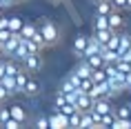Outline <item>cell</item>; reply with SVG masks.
I'll list each match as a JSON object with an SVG mask.
<instances>
[{"label": "cell", "mask_w": 131, "mask_h": 129, "mask_svg": "<svg viewBox=\"0 0 131 129\" xmlns=\"http://www.w3.org/2000/svg\"><path fill=\"white\" fill-rule=\"evenodd\" d=\"M18 2H20V0H2L5 7H14V5H18Z\"/></svg>", "instance_id": "obj_32"}, {"label": "cell", "mask_w": 131, "mask_h": 129, "mask_svg": "<svg viewBox=\"0 0 131 129\" xmlns=\"http://www.w3.org/2000/svg\"><path fill=\"white\" fill-rule=\"evenodd\" d=\"M0 82H2V87L7 89L9 96L16 94V80H14V76H2V80H0Z\"/></svg>", "instance_id": "obj_19"}, {"label": "cell", "mask_w": 131, "mask_h": 129, "mask_svg": "<svg viewBox=\"0 0 131 129\" xmlns=\"http://www.w3.org/2000/svg\"><path fill=\"white\" fill-rule=\"evenodd\" d=\"M131 49V34H127V31H118V47H116V51H118V56H122L124 51H129Z\"/></svg>", "instance_id": "obj_5"}, {"label": "cell", "mask_w": 131, "mask_h": 129, "mask_svg": "<svg viewBox=\"0 0 131 129\" xmlns=\"http://www.w3.org/2000/svg\"><path fill=\"white\" fill-rule=\"evenodd\" d=\"M93 107V98H89L87 94H80L76 100V109H80V111H87V109Z\"/></svg>", "instance_id": "obj_11"}, {"label": "cell", "mask_w": 131, "mask_h": 129, "mask_svg": "<svg viewBox=\"0 0 131 129\" xmlns=\"http://www.w3.org/2000/svg\"><path fill=\"white\" fill-rule=\"evenodd\" d=\"M34 127H38V129H49V118H47V116H38L36 122H34Z\"/></svg>", "instance_id": "obj_25"}, {"label": "cell", "mask_w": 131, "mask_h": 129, "mask_svg": "<svg viewBox=\"0 0 131 129\" xmlns=\"http://www.w3.org/2000/svg\"><path fill=\"white\" fill-rule=\"evenodd\" d=\"M20 62H22V69H27L29 74H38V71L45 67V58H42V51H36V54H27Z\"/></svg>", "instance_id": "obj_2"}, {"label": "cell", "mask_w": 131, "mask_h": 129, "mask_svg": "<svg viewBox=\"0 0 131 129\" xmlns=\"http://www.w3.org/2000/svg\"><path fill=\"white\" fill-rule=\"evenodd\" d=\"M64 102H67V98H64V94H62V91H58V94H56V98H53V109L62 107Z\"/></svg>", "instance_id": "obj_26"}, {"label": "cell", "mask_w": 131, "mask_h": 129, "mask_svg": "<svg viewBox=\"0 0 131 129\" xmlns=\"http://www.w3.org/2000/svg\"><path fill=\"white\" fill-rule=\"evenodd\" d=\"M129 105H131V100H129Z\"/></svg>", "instance_id": "obj_37"}, {"label": "cell", "mask_w": 131, "mask_h": 129, "mask_svg": "<svg viewBox=\"0 0 131 129\" xmlns=\"http://www.w3.org/2000/svg\"><path fill=\"white\" fill-rule=\"evenodd\" d=\"M67 127H80V109H76L73 114H69L67 116Z\"/></svg>", "instance_id": "obj_20"}, {"label": "cell", "mask_w": 131, "mask_h": 129, "mask_svg": "<svg viewBox=\"0 0 131 129\" xmlns=\"http://www.w3.org/2000/svg\"><path fill=\"white\" fill-rule=\"evenodd\" d=\"M2 67H5V76H14L18 69H20V65H18V60H14V58H9V60L2 62Z\"/></svg>", "instance_id": "obj_16"}, {"label": "cell", "mask_w": 131, "mask_h": 129, "mask_svg": "<svg viewBox=\"0 0 131 129\" xmlns=\"http://www.w3.org/2000/svg\"><path fill=\"white\" fill-rule=\"evenodd\" d=\"M36 31H38V25H34V22H22V27H20V36L22 38H31Z\"/></svg>", "instance_id": "obj_15"}, {"label": "cell", "mask_w": 131, "mask_h": 129, "mask_svg": "<svg viewBox=\"0 0 131 129\" xmlns=\"http://www.w3.org/2000/svg\"><path fill=\"white\" fill-rule=\"evenodd\" d=\"M67 80L71 82V87H73V89H78V87H80V78H78V76L73 74V71H71V74L67 76Z\"/></svg>", "instance_id": "obj_27"}, {"label": "cell", "mask_w": 131, "mask_h": 129, "mask_svg": "<svg viewBox=\"0 0 131 129\" xmlns=\"http://www.w3.org/2000/svg\"><path fill=\"white\" fill-rule=\"evenodd\" d=\"M9 118V107H0V125Z\"/></svg>", "instance_id": "obj_29"}, {"label": "cell", "mask_w": 131, "mask_h": 129, "mask_svg": "<svg viewBox=\"0 0 131 129\" xmlns=\"http://www.w3.org/2000/svg\"><path fill=\"white\" fill-rule=\"evenodd\" d=\"M22 18H18V16H9V31H11V34H20V27H22Z\"/></svg>", "instance_id": "obj_17"}, {"label": "cell", "mask_w": 131, "mask_h": 129, "mask_svg": "<svg viewBox=\"0 0 131 129\" xmlns=\"http://www.w3.org/2000/svg\"><path fill=\"white\" fill-rule=\"evenodd\" d=\"M124 9H127V11H131V0H124Z\"/></svg>", "instance_id": "obj_33"}, {"label": "cell", "mask_w": 131, "mask_h": 129, "mask_svg": "<svg viewBox=\"0 0 131 129\" xmlns=\"http://www.w3.org/2000/svg\"><path fill=\"white\" fill-rule=\"evenodd\" d=\"M98 51H100V42H98L93 36H89L87 47H84V51H82V58H87V56H91V54H98Z\"/></svg>", "instance_id": "obj_10"}, {"label": "cell", "mask_w": 131, "mask_h": 129, "mask_svg": "<svg viewBox=\"0 0 131 129\" xmlns=\"http://www.w3.org/2000/svg\"><path fill=\"white\" fill-rule=\"evenodd\" d=\"M93 2H100V0H93Z\"/></svg>", "instance_id": "obj_36"}, {"label": "cell", "mask_w": 131, "mask_h": 129, "mask_svg": "<svg viewBox=\"0 0 131 129\" xmlns=\"http://www.w3.org/2000/svg\"><path fill=\"white\" fill-rule=\"evenodd\" d=\"M109 22H107V16L102 14H96V22H93V29H107Z\"/></svg>", "instance_id": "obj_23"}, {"label": "cell", "mask_w": 131, "mask_h": 129, "mask_svg": "<svg viewBox=\"0 0 131 129\" xmlns=\"http://www.w3.org/2000/svg\"><path fill=\"white\" fill-rule=\"evenodd\" d=\"M9 116L16 118L18 122H22V125H27V111H25V107H20V105H11V107H9Z\"/></svg>", "instance_id": "obj_7"}, {"label": "cell", "mask_w": 131, "mask_h": 129, "mask_svg": "<svg viewBox=\"0 0 131 129\" xmlns=\"http://www.w3.org/2000/svg\"><path fill=\"white\" fill-rule=\"evenodd\" d=\"M111 5H113V9L122 11V9H124V0H111Z\"/></svg>", "instance_id": "obj_31"}, {"label": "cell", "mask_w": 131, "mask_h": 129, "mask_svg": "<svg viewBox=\"0 0 131 129\" xmlns=\"http://www.w3.org/2000/svg\"><path fill=\"white\" fill-rule=\"evenodd\" d=\"M113 129H131V118H113Z\"/></svg>", "instance_id": "obj_21"}, {"label": "cell", "mask_w": 131, "mask_h": 129, "mask_svg": "<svg viewBox=\"0 0 131 129\" xmlns=\"http://www.w3.org/2000/svg\"><path fill=\"white\" fill-rule=\"evenodd\" d=\"M7 98H9V94H7V89L2 87V82H0V105H2V102L7 100Z\"/></svg>", "instance_id": "obj_30"}, {"label": "cell", "mask_w": 131, "mask_h": 129, "mask_svg": "<svg viewBox=\"0 0 131 129\" xmlns=\"http://www.w3.org/2000/svg\"><path fill=\"white\" fill-rule=\"evenodd\" d=\"M87 40H89V36H84V34H80V36L73 38V47H71V51H73L76 58H82V51H84V47H87Z\"/></svg>", "instance_id": "obj_6"}, {"label": "cell", "mask_w": 131, "mask_h": 129, "mask_svg": "<svg viewBox=\"0 0 131 129\" xmlns=\"http://www.w3.org/2000/svg\"><path fill=\"white\" fill-rule=\"evenodd\" d=\"M111 34H113V29H109V27H107V29H96V34H93V38H96V40L100 42V47H102L104 42L109 40V36H111Z\"/></svg>", "instance_id": "obj_14"}, {"label": "cell", "mask_w": 131, "mask_h": 129, "mask_svg": "<svg viewBox=\"0 0 131 129\" xmlns=\"http://www.w3.org/2000/svg\"><path fill=\"white\" fill-rule=\"evenodd\" d=\"M49 2H53V5H58V2H60V0H49Z\"/></svg>", "instance_id": "obj_34"}, {"label": "cell", "mask_w": 131, "mask_h": 129, "mask_svg": "<svg viewBox=\"0 0 131 129\" xmlns=\"http://www.w3.org/2000/svg\"><path fill=\"white\" fill-rule=\"evenodd\" d=\"M109 11H113V5H111V0H100V2H96V14L107 16Z\"/></svg>", "instance_id": "obj_18"}, {"label": "cell", "mask_w": 131, "mask_h": 129, "mask_svg": "<svg viewBox=\"0 0 131 129\" xmlns=\"http://www.w3.org/2000/svg\"><path fill=\"white\" fill-rule=\"evenodd\" d=\"M91 71H93V69L87 65V60H84V58H80V65L73 69V74H76L78 78H91Z\"/></svg>", "instance_id": "obj_9"}, {"label": "cell", "mask_w": 131, "mask_h": 129, "mask_svg": "<svg viewBox=\"0 0 131 129\" xmlns=\"http://www.w3.org/2000/svg\"><path fill=\"white\" fill-rule=\"evenodd\" d=\"M20 2H22V0H20Z\"/></svg>", "instance_id": "obj_38"}, {"label": "cell", "mask_w": 131, "mask_h": 129, "mask_svg": "<svg viewBox=\"0 0 131 129\" xmlns=\"http://www.w3.org/2000/svg\"><path fill=\"white\" fill-rule=\"evenodd\" d=\"M38 34L42 36V40H45V47H53V45H58V40H60V29H58V25L51 20H45L38 27Z\"/></svg>", "instance_id": "obj_1"}, {"label": "cell", "mask_w": 131, "mask_h": 129, "mask_svg": "<svg viewBox=\"0 0 131 129\" xmlns=\"http://www.w3.org/2000/svg\"><path fill=\"white\" fill-rule=\"evenodd\" d=\"M0 127H5V129H22V127H25V125H22V122H18V120H16V118H11V116H9V118H7V120H5V122H2Z\"/></svg>", "instance_id": "obj_22"}, {"label": "cell", "mask_w": 131, "mask_h": 129, "mask_svg": "<svg viewBox=\"0 0 131 129\" xmlns=\"http://www.w3.org/2000/svg\"><path fill=\"white\" fill-rule=\"evenodd\" d=\"M9 36H11V31H9V29H0V47L9 40Z\"/></svg>", "instance_id": "obj_28"}, {"label": "cell", "mask_w": 131, "mask_h": 129, "mask_svg": "<svg viewBox=\"0 0 131 129\" xmlns=\"http://www.w3.org/2000/svg\"><path fill=\"white\" fill-rule=\"evenodd\" d=\"M47 118H49V129H64L67 127V116H62L58 109H53Z\"/></svg>", "instance_id": "obj_4"}, {"label": "cell", "mask_w": 131, "mask_h": 129, "mask_svg": "<svg viewBox=\"0 0 131 129\" xmlns=\"http://www.w3.org/2000/svg\"><path fill=\"white\" fill-rule=\"evenodd\" d=\"M84 60H87V65H89L91 69H100V67L104 65V60H102V56H100V51H98V54H91V56H87Z\"/></svg>", "instance_id": "obj_13"}, {"label": "cell", "mask_w": 131, "mask_h": 129, "mask_svg": "<svg viewBox=\"0 0 131 129\" xmlns=\"http://www.w3.org/2000/svg\"><path fill=\"white\" fill-rule=\"evenodd\" d=\"M129 118H131V105H129Z\"/></svg>", "instance_id": "obj_35"}, {"label": "cell", "mask_w": 131, "mask_h": 129, "mask_svg": "<svg viewBox=\"0 0 131 129\" xmlns=\"http://www.w3.org/2000/svg\"><path fill=\"white\" fill-rule=\"evenodd\" d=\"M107 22H109V29H113V31L124 29V18H122V14H120L118 9H113V11L107 14Z\"/></svg>", "instance_id": "obj_3"}, {"label": "cell", "mask_w": 131, "mask_h": 129, "mask_svg": "<svg viewBox=\"0 0 131 129\" xmlns=\"http://www.w3.org/2000/svg\"><path fill=\"white\" fill-rule=\"evenodd\" d=\"M22 94H27V96H38V94H40V82L36 80L34 76H29V78H27V85H25V89H22Z\"/></svg>", "instance_id": "obj_8"}, {"label": "cell", "mask_w": 131, "mask_h": 129, "mask_svg": "<svg viewBox=\"0 0 131 129\" xmlns=\"http://www.w3.org/2000/svg\"><path fill=\"white\" fill-rule=\"evenodd\" d=\"M91 80H93V82H102V80H107L104 69H102V67H100V69H93V71H91Z\"/></svg>", "instance_id": "obj_24"}, {"label": "cell", "mask_w": 131, "mask_h": 129, "mask_svg": "<svg viewBox=\"0 0 131 129\" xmlns=\"http://www.w3.org/2000/svg\"><path fill=\"white\" fill-rule=\"evenodd\" d=\"M100 56H102L104 62H113V65H116V60L120 58L116 49H107V47H100Z\"/></svg>", "instance_id": "obj_12"}]
</instances>
